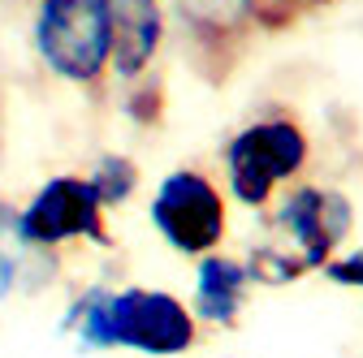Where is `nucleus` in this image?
I'll list each match as a JSON object with an SVG mask.
<instances>
[{
  "label": "nucleus",
  "mask_w": 363,
  "mask_h": 358,
  "mask_svg": "<svg viewBox=\"0 0 363 358\" xmlns=\"http://www.w3.org/2000/svg\"><path fill=\"white\" fill-rule=\"evenodd\" d=\"M82 350H139L169 358L195 345V316L164 289H86L65 316Z\"/></svg>",
  "instance_id": "obj_1"
},
{
  "label": "nucleus",
  "mask_w": 363,
  "mask_h": 358,
  "mask_svg": "<svg viewBox=\"0 0 363 358\" xmlns=\"http://www.w3.org/2000/svg\"><path fill=\"white\" fill-rule=\"evenodd\" d=\"M350 233V203L329 186H298L281 199L277 216L268 220L264 242L251 250V281L286 285L311 267H325L329 255Z\"/></svg>",
  "instance_id": "obj_2"
},
{
  "label": "nucleus",
  "mask_w": 363,
  "mask_h": 358,
  "mask_svg": "<svg viewBox=\"0 0 363 358\" xmlns=\"http://www.w3.org/2000/svg\"><path fill=\"white\" fill-rule=\"evenodd\" d=\"M35 52L61 82H100L113 57V0H39Z\"/></svg>",
  "instance_id": "obj_3"
},
{
  "label": "nucleus",
  "mask_w": 363,
  "mask_h": 358,
  "mask_svg": "<svg viewBox=\"0 0 363 358\" xmlns=\"http://www.w3.org/2000/svg\"><path fill=\"white\" fill-rule=\"evenodd\" d=\"M307 164V134L294 117H264L242 125L225 147V182L247 207H264L281 182Z\"/></svg>",
  "instance_id": "obj_4"
},
{
  "label": "nucleus",
  "mask_w": 363,
  "mask_h": 358,
  "mask_svg": "<svg viewBox=\"0 0 363 358\" xmlns=\"http://www.w3.org/2000/svg\"><path fill=\"white\" fill-rule=\"evenodd\" d=\"M18 225H22V238L35 250H52L61 242H74V238L108 246L104 203H100L96 186L78 173L48 177V182L30 195V203L18 212Z\"/></svg>",
  "instance_id": "obj_5"
},
{
  "label": "nucleus",
  "mask_w": 363,
  "mask_h": 358,
  "mask_svg": "<svg viewBox=\"0 0 363 358\" xmlns=\"http://www.w3.org/2000/svg\"><path fill=\"white\" fill-rule=\"evenodd\" d=\"M152 225L177 255H212L225 238V199L195 168H177L156 186Z\"/></svg>",
  "instance_id": "obj_6"
},
{
  "label": "nucleus",
  "mask_w": 363,
  "mask_h": 358,
  "mask_svg": "<svg viewBox=\"0 0 363 358\" xmlns=\"http://www.w3.org/2000/svg\"><path fill=\"white\" fill-rule=\"evenodd\" d=\"M164 39V9L160 0H113V57L108 69L121 78H139Z\"/></svg>",
  "instance_id": "obj_7"
},
{
  "label": "nucleus",
  "mask_w": 363,
  "mask_h": 358,
  "mask_svg": "<svg viewBox=\"0 0 363 358\" xmlns=\"http://www.w3.org/2000/svg\"><path fill=\"white\" fill-rule=\"evenodd\" d=\"M251 294V272L247 263L230 255H203L199 277H195V311L208 324H234L238 311Z\"/></svg>",
  "instance_id": "obj_8"
},
{
  "label": "nucleus",
  "mask_w": 363,
  "mask_h": 358,
  "mask_svg": "<svg viewBox=\"0 0 363 358\" xmlns=\"http://www.w3.org/2000/svg\"><path fill=\"white\" fill-rule=\"evenodd\" d=\"M48 250H35L26 238H22V225H18V207L0 199V298H13L30 285L43 281V259Z\"/></svg>",
  "instance_id": "obj_9"
},
{
  "label": "nucleus",
  "mask_w": 363,
  "mask_h": 358,
  "mask_svg": "<svg viewBox=\"0 0 363 358\" xmlns=\"http://www.w3.org/2000/svg\"><path fill=\"white\" fill-rule=\"evenodd\" d=\"M177 5L199 35H234L259 0H177Z\"/></svg>",
  "instance_id": "obj_10"
},
{
  "label": "nucleus",
  "mask_w": 363,
  "mask_h": 358,
  "mask_svg": "<svg viewBox=\"0 0 363 358\" xmlns=\"http://www.w3.org/2000/svg\"><path fill=\"white\" fill-rule=\"evenodd\" d=\"M86 182L96 186V195H100L104 207H113V203H125L130 199L134 182H139V168H134L125 156H104L96 164V173H86Z\"/></svg>",
  "instance_id": "obj_11"
},
{
  "label": "nucleus",
  "mask_w": 363,
  "mask_h": 358,
  "mask_svg": "<svg viewBox=\"0 0 363 358\" xmlns=\"http://www.w3.org/2000/svg\"><path fill=\"white\" fill-rule=\"evenodd\" d=\"M325 277L333 285H346V289H363V246L342 255V259H329L325 263Z\"/></svg>",
  "instance_id": "obj_12"
}]
</instances>
